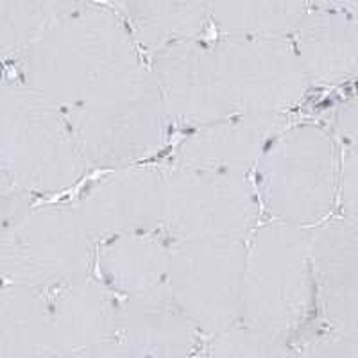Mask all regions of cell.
<instances>
[{
    "instance_id": "cell-1",
    "label": "cell",
    "mask_w": 358,
    "mask_h": 358,
    "mask_svg": "<svg viewBox=\"0 0 358 358\" xmlns=\"http://www.w3.org/2000/svg\"><path fill=\"white\" fill-rule=\"evenodd\" d=\"M136 63L133 34L111 6L70 2L20 57V81L65 113Z\"/></svg>"
},
{
    "instance_id": "cell-2",
    "label": "cell",
    "mask_w": 358,
    "mask_h": 358,
    "mask_svg": "<svg viewBox=\"0 0 358 358\" xmlns=\"http://www.w3.org/2000/svg\"><path fill=\"white\" fill-rule=\"evenodd\" d=\"M65 117L85 162L97 169L140 165L158 155L167 138L158 83L142 63L102 83Z\"/></svg>"
},
{
    "instance_id": "cell-3",
    "label": "cell",
    "mask_w": 358,
    "mask_h": 358,
    "mask_svg": "<svg viewBox=\"0 0 358 358\" xmlns=\"http://www.w3.org/2000/svg\"><path fill=\"white\" fill-rule=\"evenodd\" d=\"M0 162L29 194H57L85 176L65 113L20 79L0 81Z\"/></svg>"
},
{
    "instance_id": "cell-4",
    "label": "cell",
    "mask_w": 358,
    "mask_h": 358,
    "mask_svg": "<svg viewBox=\"0 0 358 358\" xmlns=\"http://www.w3.org/2000/svg\"><path fill=\"white\" fill-rule=\"evenodd\" d=\"M260 199L273 220L299 228L324 222L337 197V149L313 124L281 129L258 162Z\"/></svg>"
},
{
    "instance_id": "cell-5",
    "label": "cell",
    "mask_w": 358,
    "mask_h": 358,
    "mask_svg": "<svg viewBox=\"0 0 358 358\" xmlns=\"http://www.w3.org/2000/svg\"><path fill=\"white\" fill-rule=\"evenodd\" d=\"M92 242L76 206L33 203L0 231V281L57 290L88 276Z\"/></svg>"
},
{
    "instance_id": "cell-6",
    "label": "cell",
    "mask_w": 358,
    "mask_h": 358,
    "mask_svg": "<svg viewBox=\"0 0 358 358\" xmlns=\"http://www.w3.org/2000/svg\"><path fill=\"white\" fill-rule=\"evenodd\" d=\"M315 292L308 229L273 222L245 248L241 308L257 324L283 330L303 317Z\"/></svg>"
},
{
    "instance_id": "cell-7",
    "label": "cell",
    "mask_w": 358,
    "mask_h": 358,
    "mask_svg": "<svg viewBox=\"0 0 358 358\" xmlns=\"http://www.w3.org/2000/svg\"><path fill=\"white\" fill-rule=\"evenodd\" d=\"M258 219L245 174L176 165L163 171V228L172 241H248Z\"/></svg>"
},
{
    "instance_id": "cell-8",
    "label": "cell",
    "mask_w": 358,
    "mask_h": 358,
    "mask_svg": "<svg viewBox=\"0 0 358 358\" xmlns=\"http://www.w3.org/2000/svg\"><path fill=\"white\" fill-rule=\"evenodd\" d=\"M212 49L238 113L283 115L305 97L308 78L287 36H222Z\"/></svg>"
},
{
    "instance_id": "cell-9",
    "label": "cell",
    "mask_w": 358,
    "mask_h": 358,
    "mask_svg": "<svg viewBox=\"0 0 358 358\" xmlns=\"http://www.w3.org/2000/svg\"><path fill=\"white\" fill-rule=\"evenodd\" d=\"M233 238L174 241L169 249V292L203 324L222 326L241 308L245 244Z\"/></svg>"
},
{
    "instance_id": "cell-10",
    "label": "cell",
    "mask_w": 358,
    "mask_h": 358,
    "mask_svg": "<svg viewBox=\"0 0 358 358\" xmlns=\"http://www.w3.org/2000/svg\"><path fill=\"white\" fill-rule=\"evenodd\" d=\"M151 72L176 126L197 129L238 113L212 43L188 40L163 47L152 52Z\"/></svg>"
},
{
    "instance_id": "cell-11",
    "label": "cell",
    "mask_w": 358,
    "mask_h": 358,
    "mask_svg": "<svg viewBox=\"0 0 358 358\" xmlns=\"http://www.w3.org/2000/svg\"><path fill=\"white\" fill-rule=\"evenodd\" d=\"M76 210L92 241L158 233L163 228V171L147 165L115 169L85 188Z\"/></svg>"
},
{
    "instance_id": "cell-12",
    "label": "cell",
    "mask_w": 358,
    "mask_h": 358,
    "mask_svg": "<svg viewBox=\"0 0 358 358\" xmlns=\"http://www.w3.org/2000/svg\"><path fill=\"white\" fill-rule=\"evenodd\" d=\"M281 115L236 113L192 129L176 149L178 165L245 174L281 131Z\"/></svg>"
},
{
    "instance_id": "cell-13",
    "label": "cell",
    "mask_w": 358,
    "mask_h": 358,
    "mask_svg": "<svg viewBox=\"0 0 358 358\" xmlns=\"http://www.w3.org/2000/svg\"><path fill=\"white\" fill-rule=\"evenodd\" d=\"M294 33V49L308 83L335 85L353 76L358 54L355 13L341 6H315V9H306Z\"/></svg>"
},
{
    "instance_id": "cell-14",
    "label": "cell",
    "mask_w": 358,
    "mask_h": 358,
    "mask_svg": "<svg viewBox=\"0 0 358 358\" xmlns=\"http://www.w3.org/2000/svg\"><path fill=\"white\" fill-rule=\"evenodd\" d=\"M308 242L315 290L334 317L353 321L358 273L357 222L324 220L308 229Z\"/></svg>"
},
{
    "instance_id": "cell-15",
    "label": "cell",
    "mask_w": 358,
    "mask_h": 358,
    "mask_svg": "<svg viewBox=\"0 0 358 358\" xmlns=\"http://www.w3.org/2000/svg\"><path fill=\"white\" fill-rule=\"evenodd\" d=\"M56 350L43 292L0 285V358H50Z\"/></svg>"
},
{
    "instance_id": "cell-16",
    "label": "cell",
    "mask_w": 358,
    "mask_h": 358,
    "mask_svg": "<svg viewBox=\"0 0 358 358\" xmlns=\"http://www.w3.org/2000/svg\"><path fill=\"white\" fill-rule=\"evenodd\" d=\"M171 244L158 233L110 238L97 255V271L111 289L142 294L165 285Z\"/></svg>"
},
{
    "instance_id": "cell-17",
    "label": "cell",
    "mask_w": 358,
    "mask_h": 358,
    "mask_svg": "<svg viewBox=\"0 0 358 358\" xmlns=\"http://www.w3.org/2000/svg\"><path fill=\"white\" fill-rule=\"evenodd\" d=\"M49 310L56 350L99 338L113 317L108 290L88 276L59 287L49 301Z\"/></svg>"
},
{
    "instance_id": "cell-18",
    "label": "cell",
    "mask_w": 358,
    "mask_h": 358,
    "mask_svg": "<svg viewBox=\"0 0 358 358\" xmlns=\"http://www.w3.org/2000/svg\"><path fill=\"white\" fill-rule=\"evenodd\" d=\"M127 18L133 40L156 50L172 43L199 40L206 27V2H118L111 4Z\"/></svg>"
},
{
    "instance_id": "cell-19",
    "label": "cell",
    "mask_w": 358,
    "mask_h": 358,
    "mask_svg": "<svg viewBox=\"0 0 358 358\" xmlns=\"http://www.w3.org/2000/svg\"><path fill=\"white\" fill-rule=\"evenodd\" d=\"M208 18L224 36H287L305 17V2H208Z\"/></svg>"
},
{
    "instance_id": "cell-20",
    "label": "cell",
    "mask_w": 358,
    "mask_h": 358,
    "mask_svg": "<svg viewBox=\"0 0 358 358\" xmlns=\"http://www.w3.org/2000/svg\"><path fill=\"white\" fill-rule=\"evenodd\" d=\"M167 285L134 294L126 317L136 344L155 351H178L188 341L187 326Z\"/></svg>"
},
{
    "instance_id": "cell-21",
    "label": "cell",
    "mask_w": 358,
    "mask_h": 358,
    "mask_svg": "<svg viewBox=\"0 0 358 358\" xmlns=\"http://www.w3.org/2000/svg\"><path fill=\"white\" fill-rule=\"evenodd\" d=\"M70 2H2L0 0V59L22 57L45 27Z\"/></svg>"
},
{
    "instance_id": "cell-22",
    "label": "cell",
    "mask_w": 358,
    "mask_h": 358,
    "mask_svg": "<svg viewBox=\"0 0 358 358\" xmlns=\"http://www.w3.org/2000/svg\"><path fill=\"white\" fill-rule=\"evenodd\" d=\"M34 203V196L22 190L15 181L4 163L0 162V231L24 210Z\"/></svg>"
},
{
    "instance_id": "cell-23",
    "label": "cell",
    "mask_w": 358,
    "mask_h": 358,
    "mask_svg": "<svg viewBox=\"0 0 358 358\" xmlns=\"http://www.w3.org/2000/svg\"><path fill=\"white\" fill-rule=\"evenodd\" d=\"M358 179H357V152L355 147H350L342 156L341 171V206L342 219L357 222V206H358Z\"/></svg>"
},
{
    "instance_id": "cell-24",
    "label": "cell",
    "mask_w": 358,
    "mask_h": 358,
    "mask_svg": "<svg viewBox=\"0 0 358 358\" xmlns=\"http://www.w3.org/2000/svg\"><path fill=\"white\" fill-rule=\"evenodd\" d=\"M224 353H226V358H287L280 350L262 338L245 334L228 338Z\"/></svg>"
},
{
    "instance_id": "cell-25",
    "label": "cell",
    "mask_w": 358,
    "mask_h": 358,
    "mask_svg": "<svg viewBox=\"0 0 358 358\" xmlns=\"http://www.w3.org/2000/svg\"><path fill=\"white\" fill-rule=\"evenodd\" d=\"M2 79H4V78H0V81H2Z\"/></svg>"
},
{
    "instance_id": "cell-26",
    "label": "cell",
    "mask_w": 358,
    "mask_h": 358,
    "mask_svg": "<svg viewBox=\"0 0 358 358\" xmlns=\"http://www.w3.org/2000/svg\"><path fill=\"white\" fill-rule=\"evenodd\" d=\"M0 285H2V281H0Z\"/></svg>"
}]
</instances>
